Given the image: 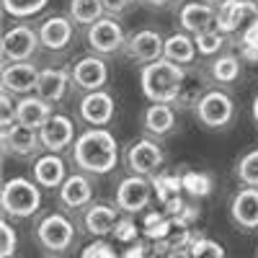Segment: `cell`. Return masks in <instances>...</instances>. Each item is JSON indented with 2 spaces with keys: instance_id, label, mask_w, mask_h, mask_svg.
Instances as JSON below:
<instances>
[{
  "instance_id": "74e56055",
  "label": "cell",
  "mask_w": 258,
  "mask_h": 258,
  "mask_svg": "<svg viewBox=\"0 0 258 258\" xmlns=\"http://www.w3.org/2000/svg\"><path fill=\"white\" fill-rule=\"evenodd\" d=\"M145 6H150V8H163V6H168L170 0H142Z\"/></svg>"
},
{
  "instance_id": "3957f363",
  "label": "cell",
  "mask_w": 258,
  "mask_h": 258,
  "mask_svg": "<svg viewBox=\"0 0 258 258\" xmlns=\"http://www.w3.org/2000/svg\"><path fill=\"white\" fill-rule=\"evenodd\" d=\"M0 204L8 217H31V214L41 207V191L36 181L29 178H11L3 183V194H0Z\"/></svg>"
},
{
  "instance_id": "7c38bea8",
  "label": "cell",
  "mask_w": 258,
  "mask_h": 258,
  "mask_svg": "<svg viewBox=\"0 0 258 258\" xmlns=\"http://www.w3.org/2000/svg\"><path fill=\"white\" fill-rule=\"evenodd\" d=\"M39 73L41 70H36L31 62H8L3 68V91L11 96H26L36 91Z\"/></svg>"
},
{
  "instance_id": "60d3db41",
  "label": "cell",
  "mask_w": 258,
  "mask_h": 258,
  "mask_svg": "<svg viewBox=\"0 0 258 258\" xmlns=\"http://www.w3.org/2000/svg\"><path fill=\"white\" fill-rule=\"evenodd\" d=\"M255 6H258V0H255Z\"/></svg>"
},
{
  "instance_id": "d590c367",
  "label": "cell",
  "mask_w": 258,
  "mask_h": 258,
  "mask_svg": "<svg viewBox=\"0 0 258 258\" xmlns=\"http://www.w3.org/2000/svg\"><path fill=\"white\" fill-rule=\"evenodd\" d=\"M103 3V8H106V13H111V16H119V13H124L129 6L135 3V0H101Z\"/></svg>"
},
{
  "instance_id": "836d02e7",
  "label": "cell",
  "mask_w": 258,
  "mask_h": 258,
  "mask_svg": "<svg viewBox=\"0 0 258 258\" xmlns=\"http://www.w3.org/2000/svg\"><path fill=\"white\" fill-rule=\"evenodd\" d=\"M80 258H116V250L109 245V243H103V240H96L91 245H85Z\"/></svg>"
},
{
  "instance_id": "8fae6325",
  "label": "cell",
  "mask_w": 258,
  "mask_h": 258,
  "mask_svg": "<svg viewBox=\"0 0 258 258\" xmlns=\"http://www.w3.org/2000/svg\"><path fill=\"white\" fill-rule=\"evenodd\" d=\"M88 44L96 54H111L116 49H124L126 39L114 18H101L93 26H88Z\"/></svg>"
},
{
  "instance_id": "7402d4cb",
  "label": "cell",
  "mask_w": 258,
  "mask_h": 258,
  "mask_svg": "<svg viewBox=\"0 0 258 258\" xmlns=\"http://www.w3.org/2000/svg\"><path fill=\"white\" fill-rule=\"evenodd\" d=\"M70 73L68 70H59V68H47L39 73V83H36V96L44 98L49 103H57L64 98L68 93V83H70Z\"/></svg>"
},
{
  "instance_id": "8d00e7d4",
  "label": "cell",
  "mask_w": 258,
  "mask_h": 258,
  "mask_svg": "<svg viewBox=\"0 0 258 258\" xmlns=\"http://www.w3.org/2000/svg\"><path fill=\"white\" fill-rule=\"evenodd\" d=\"M114 235H116V238H121V240H129L135 235V225L132 222H119L114 227Z\"/></svg>"
},
{
  "instance_id": "ab89813d",
  "label": "cell",
  "mask_w": 258,
  "mask_h": 258,
  "mask_svg": "<svg viewBox=\"0 0 258 258\" xmlns=\"http://www.w3.org/2000/svg\"><path fill=\"white\" fill-rule=\"evenodd\" d=\"M209 3H214V6H225L227 0H209Z\"/></svg>"
},
{
  "instance_id": "d6a6232c",
  "label": "cell",
  "mask_w": 258,
  "mask_h": 258,
  "mask_svg": "<svg viewBox=\"0 0 258 258\" xmlns=\"http://www.w3.org/2000/svg\"><path fill=\"white\" fill-rule=\"evenodd\" d=\"M16 230L8 225V222H3L0 225V255L3 258H11L13 253H16Z\"/></svg>"
},
{
  "instance_id": "ffe728a7",
  "label": "cell",
  "mask_w": 258,
  "mask_h": 258,
  "mask_svg": "<svg viewBox=\"0 0 258 258\" xmlns=\"http://www.w3.org/2000/svg\"><path fill=\"white\" fill-rule=\"evenodd\" d=\"M181 26L194 36L212 31L217 26V11L207 3H186L181 8Z\"/></svg>"
},
{
  "instance_id": "2e32d148",
  "label": "cell",
  "mask_w": 258,
  "mask_h": 258,
  "mask_svg": "<svg viewBox=\"0 0 258 258\" xmlns=\"http://www.w3.org/2000/svg\"><path fill=\"white\" fill-rule=\"evenodd\" d=\"M232 222L243 230H258V188L245 186L243 191L235 194L230 204Z\"/></svg>"
},
{
  "instance_id": "8992f818",
  "label": "cell",
  "mask_w": 258,
  "mask_h": 258,
  "mask_svg": "<svg viewBox=\"0 0 258 258\" xmlns=\"http://www.w3.org/2000/svg\"><path fill=\"white\" fill-rule=\"evenodd\" d=\"M36 238L39 243L44 245L47 250L52 253H62V250H68L75 240V227L73 222L64 217V214H47L44 220L39 222L36 227Z\"/></svg>"
},
{
  "instance_id": "7a4b0ae2",
  "label": "cell",
  "mask_w": 258,
  "mask_h": 258,
  "mask_svg": "<svg viewBox=\"0 0 258 258\" xmlns=\"http://www.w3.org/2000/svg\"><path fill=\"white\" fill-rule=\"evenodd\" d=\"M186 83V73L181 64L170 62L165 57L150 62L140 73V85L145 98H150L153 103H170L173 106L181 96V88Z\"/></svg>"
},
{
  "instance_id": "f35d334b",
  "label": "cell",
  "mask_w": 258,
  "mask_h": 258,
  "mask_svg": "<svg viewBox=\"0 0 258 258\" xmlns=\"http://www.w3.org/2000/svg\"><path fill=\"white\" fill-rule=\"evenodd\" d=\"M253 119H255V124H258V93H255V98H253Z\"/></svg>"
},
{
  "instance_id": "f546056e",
  "label": "cell",
  "mask_w": 258,
  "mask_h": 258,
  "mask_svg": "<svg viewBox=\"0 0 258 258\" xmlns=\"http://www.w3.org/2000/svg\"><path fill=\"white\" fill-rule=\"evenodd\" d=\"M235 173H238V178H240L245 186L258 188V150H250V153H245V155L238 160Z\"/></svg>"
},
{
  "instance_id": "e575fe53",
  "label": "cell",
  "mask_w": 258,
  "mask_h": 258,
  "mask_svg": "<svg viewBox=\"0 0 258 258\" xmlns=\"http://www.w3.org/2000/svg\"><path fill=\"white\" fill-rule=\"evenodd\" d=\"M0 103H3V116H0V126L8 129V126L16 124V106H13V101H11V93L3 91V98H0Z\"/></svg>"
},
{
  "instance_id": "603a6c76",
  "label": "cell",
  "mask_w": 258,
  "mask_h": 258,
  "mask_svg": "<svg viewBox=\"0 0 258 258\" xmlns=\"http://www.w3.org/2000/svg\"><path fill=\"white\" fill-rule=\"evenodd\" d=\"M83 225L91 235L96 238H103V235H109L116 225H119V212L109 204H88L85 209V217H83Z\"/></svg>"
},
{
  "instance_id": "4fadbf2b",
  "label": "cell",
  "mask_w": 258,
  "mask_h": 258,
  "mask_svg": "<svg viewBox=\"0 0 258 258\" xmlns=\"http://www.w3.org/2000/svg\"><path fill=\"white\" fill-rule=\"evenodd\" d=\"M150 197H153V188L145 181V176H129L116 186V207L129 214L145 209L150 204Z\"/></svg>"
},
{
  "instance_id": "5bb4252c",
  "label": "cell",
  "mask_w": 258,
  "mask_h": 258,
  "mask_svg": "<svg viewBox=\"0 0 258 258\" xmlns=\"http://www.w3.org/2000/svg\"><path fill=\"white\" fill-rule=\"evenodd\" d=\"M73 83L78 88H83L85 93L91 91H101L106 80H109V68H106V62L101 57H83L73 64Z\"/></svg>"
},
{
  "instance_id": "e0dca14e",
  "label": "cell",
  "mask_w": 258,
  "mask_h": 258,
  "mask_svg": "<svg viewBox=\"0 0 258 258\" xmlns=\"http://www.w3.org/2000/svg\"><path fill=\"white\" fill-rule=\"evenodd\" d=\"M52 103L39 98V96H24L18 103H16V121L24 124V126H31V129H39L44 126L49 119H52Z\"/></svg>"
},
{
  "instance_id": "6da1fadb",
  "label": "cell",
  "mask_w": 258,
  "mask_h": 258,
  "mask_svg": "<svg viewBox=\"0 0 258 258\" xmlns=\"http://www.w3.org/2000/svg\"><path fill=\"white\" fill-rule=\"evenodd\" d=\"M73 160L88 173H109L119 163V145L109 129H88L73 145Z\"/></svg>"
},
{
  "instance_id": "4dcf8cb0",
  "label": "cell",
  "mask_w": 258,
  "mask_h": 258,
  "mask_svg": "<svg viewBox=\"0 0 258 258\" xmlns=\"http://www.w3.org/2000/svg\"><path fill=\"white\" fill-rule=\"evenodd\" d=\"M191 258H225V248L217 240H209V238H199L191 243L188 250Z\"/></svg>"
},
{
  "instance_id": "44dd1931",
  "label": "cell",
  "mask_w": 258,
  "mask_h": 258,
  "mask_svg": "<svg viewBox=\"0 0 258 258\" xmlns=\"http://www.w3.org/2000/svg\"><path fill=\"white\" fill-rule=\"evenodd\" d=\"M39 41L41 47L47 49H64L73 41V21L70 18H62V16H52L47 18L44 24L39 26Z\"/></svg>"
},
{
  "instance_id": "d6986e66",
  "label": "cell",
  "mask_w": 258,
  "mask_h": 258,
  "mask_svg": "<svg viewBox=\"0 0 258 258\" xmlns=\"http://www.w3.org/2000/svg\"><path fill=\"white\" fill-rule=\"evenodd\" d=\"M34 181L41 188H59L68 181V168L57 153H47L34 163Z\"/></svg>"
},
{
  "instance_id": "4316f807",
  "label": "cell",
  "mask_w": 258,
  "mask_h": 258,
  "mask_svg": "<svg viewBox=\"0 0 258 258\" xmlns=\"http://www.w3.org/2000/svg\"><path fill=\"white\" fill-rule=\"evenodd\" d=\"M106 13L101 0H70V21L80 26H93Z\"/></svg>"
},
{
  "instance_id": "ac0fdd59",
  "label": "cell",
  "mask_w": 258,
  "mask_h": 258,
  "mask_svg": "<svg viewBox=\"0 0 258 258\" xmlns=\"http://www.w3.org/2000/svg\"><path fill=\"white\" fill-rule=\"evenodd\" d=\"M3 147L8 155H31L34 150L41 147V140H39L36 129L16 121L13 126L3 129Z\"/></svg>"
},
{
  "instance_id": "9c48e42d",
  "label": "cell",
  "mask_w": 258,
  "mask_h": 258,
  "mask_svg": "<svg viewBox=\"0 0 258 258\" xmlns=\"http://www.w3.org/2000/svg\"><path fill=\"white\" fill-rule=\"evenodd\" d=\"M165 155L158 142L153 140H137L132 147L126 150V165L135 176H150L163 165Z\"/></svg>"
},
{
  "instance_id": "f1b7e54d",
  "label": "cell",
  "mask_w": 258,
  "mask_h": 258,
  "mask_svg": "<svg viewBox=\"0 0 258 258\" xmlns=\"http://www.w3.org/2000/svg\"><path fill=\"white\" fill-rule=\"evenodd\" d=\"M49 0H3V11L16 18H29L47 8Z\"/></svg>"
},
{
  "instance_id": "ba28073f",
  "label": "cell",
  "mask_w": 258,
  "mask_h": 258,
  "mask_svg": "<svg viewBox=\"0 0 258 258\" xmlns=\"http://www.w3.org/2000/svg\"><path fill=\"white\" fill-rule=\"evenodd\" d=\"M124 52H126L129 59L150 64V62H155V59L163 57L165 39L158 31H153V29H142V31H137V34H132V36L126 39Z\"/></svg>"
},
{
  "instance_id": "83f0119b",
  "label": "cell",
  "mask_w": 258,
  "mask_h": 258,
  "mask_svg": "<svg viewBox=\"0 0 258 258\" xmlns=\"http://www.w3.org/2000/svg\"><path fill=\"white\" fill-rule=\"evenodd\" d=\"M212 78L217 83H235L240 78V59L235 54H222L212 62Z\"/></svg>"
},
{
  "instance_id": "5b68a950",
  "label": "cell",
  "mask_w": 258,
  "mask_h": 258,
  "mask_svg": "<svg viewBox=\"0 0 258 258\" xmlns=\"http://www.w3.org/2000/svg\"><path fill=\"white\" fill-rule=\"evenodd\" d=\"M197 109V119L207 126V129H222L232 121V114H235V103L227 93L222 91H207L199 103L194 106Z\"/></svg>"
},
{
  "instance_id": "cb8c5ba5",
  "label": "cell",
  "mask_w": 258,
  "mask_h": 258,
  "mask_svg": "<svg viewBox=\"0 0 258 258\" xmlns=\"http://www.w3.org/2000/svg\"><path fill=\"white\" fill-rule=\"evenodd\" d=\"M93 199V186L91 181L85 178L83 173H75V176H68L59 186V202L70 209H80V207H88Z\"/></svg>"
},
{
  "instance_id": "484cf974",
  "label": "cell",
  "mask_w": 258,
  "mask_h": 258,
  "mask_svg": "<svg viewBox=\"0 0 258 258\" xmlns=\"http://www.w3.org/2000/svg\"><path fill=\"white\" fill-rule=\"evenodd\" d=\"M165 59L176 62V64H191L197 57V44L188 34H173L170 39H165Z\"/></svg>"
},
{
  "instance_id": "1f68e13d",
  "label": "cell",
  "mask_w": 258,
  "mask_h": 258,
  "mask_svg": "<svg viewBox=\"0 0 258 258\" xmlns=\"http://www.w3.org/2000/svg\"><path fill=\"white\" fill-rule=\"evenodd\" d=\"M222 34L217 29H212V31H204L199 36H194V44H197V52L202 54H214V52H220L222 49Z\"/></svg>"
},
{
  "instance_id": "277c9868",
  "label": "cell",
  "mask_w": 258,
  "mask_h": 258,
  "mask_svg": "<svg viewBox=\"0 0 258 258\" xmlns=\"http://www.w3.org/2000/svg\"><path fill=\"white\" fill-rule=\"evenodd\" d=\"M258 26V6L255 0H227L217 11V29L220 34H232V31H253Z\"/></svg>"
},
{
  "instance_id": "d4e9b609",
  "label": "cell",
  "mask_w": 258,
  "mask_h": 258,
  "mask_svg": "<svg viewBox=\"0 0 258 258\" xmlns=\"http://www.w3.org/2000/svg\"><path fill=\"white\" fill-rule=\"evenodd\" d=\"M176 126V111L170 103H153L145 111V129L150 135H168Z\"/></svg>"
},
{
  "instance_id": "9a60e30c",
  "label": "cell",
  "mask_w": 258,
  "mask_h": 258,
  "mask_svg": "<svg viewBox=\"0 0 258 258\" xmlns=\"http://www.w3.org/2000/svg\"><path fill=\"white\" fill-rule=\"evenodd\" d=\"M80 116L91 126H106L114 119V98L106 91H91L80 101Z\"/></svg>"
},
{
  "instance_id": "52a82bcc",
  "label": "cell",
  "mask_w": 258,
  "mask_h": 258,
  "mask_svg": "<svg viewBox=\"0 0 258 258\" xmlns=\"http://www.w3.org/2000/svg\"><path fill=\"white\" fill-rule=\"evenodd\" d=\"M39 44H41L39 31H34L31 26H13L3 34V59L6 62H29Z\"/></svg>"
},
{
  "instance_id": "30bf717a",
  "label": "cell",
  "mask_w": 258,
  "mask_h": 258,
  "mask_svg": "<svg viewBox=\"0 0 258 258\" xmlns=\"http://www.w3.org/2000/svg\"><path fill=\"white\" fill-rule=\"evenodd\" d=\"M39 140H41V147L47 150V153H57L64 147L75 145V124L70 116L64 114H54L44 126L39 129Z\"/></svg>"
}]
</instances>
